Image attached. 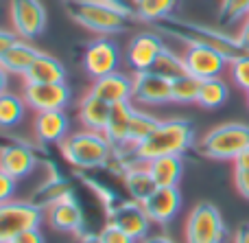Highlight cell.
I'll return each mask as SVG.
<instances>
[{
	"label": "cell",
	"mask_w": 249,
	"mask_h": 243,
	"mask_svg": "<svg viewBox=\"0 0 249 243\" xmlns=\"http://www.w3.org/2000/svg\"><path fill=\"white\" fill-rule=\"evenodd\" d=\"M153 29L160 35H168V37L179 39L186 46H210L214 51H219L223 57H228V61L249 53L241 44L238 35H230L225 31L212 29V26H206V24H197V22L181 20V18L166 16L155 22Z\"/></svg>",
	"instance_id": "obj_1"
},
{
	"label": "cell",
	"mask_w": 249,
	"mask_h": 243,
	"mask_svg": "<svg viewBox=\"0 0 249 243\" xmlns=\"http://www.w3.org/2000/svg\"><path fill=\"white\" fill-rule=\"evenodd\" d=\"M195 145V131L184 118H168L160 121V125L131 149H123L121 153L129 151V158L136 162H149L162 156H184Z\"/></svg>",
	"instance_id": "obj_2"
},
{
	"label": "cell",
	"mask_w": 249,
	"mask_h": 243,
	"mask_svg": "<svg viewBox=\"0 0 249 243\" xmlns=\"http://www.w3.org/2000/svg\"><path fill=\"white\" fill-rule=\"evenodd\" d=\"M59 149L66 162L81 171L107 167L116 156V149L103 131L86 130V127L66 136L59 143Z\"/></svg>",
	"instance_id": "obj_3"
},
{
	"label": "cell",
	"mask_w": 249,
	"mask_h": 243,
	"mask_svg": "<svg viewBox=\"0 0 249 243\" xmlns=\"http://www.w3.org/2000/svg\"><path fill=\"white\" fill-rule=\"evenodd\" d=\"M66 13L83 29L99 35H112L127 31L136 16L105 2V0H64Z\"/></svg>",
	"instance_id": "obj_4"
},
{
	"label": "cell",
	"mask_w": 249,
	"mask_h": 243,
	"mask_svg": "<svg viewBox=\"0 0 249 243\" xmlns=\"http://www.w3.org/2000/svg\"><path fill=\"white\" fill-rule=\"evenodd\" d=\"M249 147L247 123H223L216 125L199 140V151L212 160H232Z\"/></svg>",
	"instance_id": "obj_5"
},
{
	"label": "cell",
	"mask_w": 249,
	"mask_h": 243,
	"mask_svg": "<svg viewBox=\"0 0 249 243\" xmlns=\"http://www.w3.org/2000/svg\"><path fill=\"white\" fill-rule=\"evenodd\" d=\"M184 237L186 243H223L228 230L219 208L210 202H199L188 213Z\"/></svg>",
	"instance_id": "obj_6"
},
{
	"label": "cell",
	"mask_w": 249,
	"mask_h": 243,
	"mask_svg": "<svg viewBox=\"0 0 249 243\" xmlns=\"http://www.w3.org/2000/svg\"><path fill=\"white\" fill-rule=\"evenodd\" d=\"M44 210L33 202L9 200L0 204V243H11L20 232L29 228H39Z\"/></svg>",
	"instance_id": "obj_7"
},
{
	"label": "cell",
	"mask_w": 249,
	"mask_h": 243,
	"mask_svg": "<svg viewBox=\"0 0 249 243\" xmlns=\"http://www.w3.org/2000/svg\"><path fill=\"white\" fill-rule=\"evenodd\" d=\"M140 105H166L173 101L171 79L158 70L133 73V99Z\"/></svg>",
	"instance_id": "obj_8"
},
{
	"label": "cell",
	"mask_w": 249,
	"mask_h": 243,
	"mask_svg": "<svg viewBox=\"0 0 249 243\" xmlns=\"http://www.w3.org/2000/svg\"><path fill=\"white\" fill-rule=\"evenodd\" d=\"M11 24L22 39H35L46 29V9L39 0H11Z\"/></svg>",
	"instance_id": "obj_9"
},
{
	"label": "cell",
	"mask_w": 249,
	"mask_h": 243,
	"mask_svg": "<svg viewBox=\"0 0 249 243\" xmlns=\"http://www.w3.org/2000/svg\"><path fill=\"white\" fill-rule=\"evenodd\" d=\"M107 224H114L121 230H124L129 237H133L140 243L144 237H149V228H151V219L146 215L144 206L136 200H127V202H118L114 208L107 210Z\"/></svg>",
	"instance_id": "obj_10"
},
{
	"label": "cell",
	"mask_w": 249,
	"mask_h": 243,
	"mask_svg": "<svg viewBox=\"0 0 249 243\" xmlns=\"http://www.w3.org/2000/svg\"><path fill=\"white\" fill-rule=\"evenodd\" d=\"M164 42L158 31H144L131 37L127 46V64L131 66L133 73L140 70H153L158 64L160 55L164 53Z\"/></svg>",
	"instance_id": "obj_11"
},
{
	"label": "cell",
	"mask_w": 249,
	"mask_h": 243,
	"mask_svg": "<svg viewBox=\"0 0 249 243\" xmlns=\"http://www.w3.org/2000/svg\"><path fill=\"white\" fill-rule=\"evenodd\" d=\"M184 64L193 77L197 79H214L221 77L223 70L230 66L228 57H223L219 51L210 46H188L184 53Z\"/></svg>",
	"instance_id": "obj_12"
},
{
	"label": "cell",
	"mask_w": 249,
	"mask_h": 243,
	"mask_svg": "<svg viewBox=\"0 0 249 243\" xmlns=\"http://www.w3.org/2000/svg\"><path fill=\"white\" fill-rule=\"evenodd\" d=\"M26 105L35 112H48V110H64L70 101V90L66 81L61 83H26L24 86Z\"/></svg>",
	"instance_id": "obj_13"
},
{
	"label": "cell",
	"mask_w": 249,
	"mask_h": 243,
	"mask_svg": "<svg viewBox=\"0 0 249 243\" xmlns=\"http://www.w3.org/2000/svg\"><path fill=\"white\" fill-rule=\"evenodd\" d=\"M118 61H121L118 46L107 37L94 39V42L86 48V53H83V68L94 79L116 73Z\"/></svg>",
	"instance_id": "obj_14"
},
{
	"label": "cell",
	"mask_w": 249,
	"mask_h": 243,
	"mask_svg": "<svg viewBox=\"0 0 249 243\" xmlns=\"http://www.w3.org/2000/svg\"><path fill=\"white\" fill-rule=\"evenodd\" d=\"M37 151L31 147L29 143L16 138L13 143H9L7 147L0 149V169L4 173H9L11 178L22 180L35 169L37 165Z\"/></svg>",
	"instance_id": "obj_15"
},
{
	"label": "cell",
	"mask_w": 249,
	"mask_h": 243,
	"mask_svg": "<svg viewBox=\"0 0 249 243\" xmlns=\"http://www.w3.org/2000/svg\"><path fill=\"white\" fill-rule=\"evenodd\" d=\"M146 215L153 224H160V226H166L173 219L177 217L181 208V193L177 187H158L144 202Z\"/></svg>",
	"instance_id": "obj_16"
},
{
	"label": "cell",
	"mask_w": 249,
	"mask_h": 243,
	"mask_svg": "<svg viewBox=\"0 0 249 243\" xmlns=\"http://www.w3.org/2000/svg\"><path fill=\"white\" fill-rule=\"evenodd\" d=\"M70 121L64 110H48L37 112L33 118V134L39 145H59L68 136Z\"/></svg>",
	"instance_id": "obj_17"
},
{
	"label": "cell",
	"mask_w": 249,
	"mask_h": 243,
	"mask_svg": "<svg viewBox=\"0 0 249 243\" xmlns=\"http://www.w3.org/2000/svg\"><path fill=\"white\" fill-rule=\"evenodd\" d=\"M90 92L101 96L103 101H107L109 105L124 103V101L133 99V77H127L124 73H118L116 70V73H112V75L94 79Z\"/></svg>",
	"instance_id": "obj_18"
},
{
	"label": "cell",
	"mask_w": 249,
	"mask_h": 243,
	"mask_svg": "<svg viewBox=\"0 0 249 243\" xmlns=\"http://www.w3.org/2000/svg\"><path fill=\"white\" fill-rule=\"evenodd\" d=\"M48 224L59 232L83 235V210L72 195L59 200L48 208Z\"/></svg>",
	"instance_id": "obj_19"
},
{
	"label": "cell",
	"mask_w": 249,
	"mask_h": 243,
	"mask_svg": "<svg viewBox=\"0 0 249 243\" xmlns=\"http://www.w3.org/2000/svg\"><path fill=\"white\" fill-rule=\"evenodd\" d=\"M121 175H123L124 188L129 193V200H136L140 204L158 188L151 171L146 169V162H129Z\"/></svg>",
	"instance_id": "obj_20"
},
{
	"label": "cell",
	"mask_w": 249,
	"mask_h": 243,
	"mask_svg": "<svg viewBox=\"0 0 249 243\" xmlns=\"http://www.w3.org/2000/svg\"><path fill=\"white\" fill-rule=\"evenodd\" d=\"M133 105L131 101H124V103H114L112 112H109V121L105 125L103 134L107 136V140L114 145L116 151L127 149V136H129V123L133 116Z\"/></svg>",
	"instance_id": "obj_21"
},
{
	"label": "cell",
	"mask_w": 249,
	"mask_h": 243,
	"mask_svg": "<svg viewBox=\"0 0 249 243\" xmlns=\"http://www.w3.org/2000/svg\"><path fill=\"white\" fill-rule=\"evenodd\" d=\"M109 112H112V105L92 92H88L79 103V121L83 123L86 130L103 131L109 121Z\"/></svg>",
	"instance_id": "obj_22"
},
{
	"label": "cell",
	"mask_w": 249,
	"mask_h": 243,
	"mask_svg": "<svg viewBox=\"0 0 249 243\" xmlns=\"http://www.w3.org/2000/svg\"><path fill=\"white\" fill-rule=\"evenodd\" d=\"M146 169L151 171L158 187H177L184 175V162L181 156H162L146 162Z\"/></svg>",
	"instance_id": "obj_23"
},
{
	"label": "cell",
	"mask_w": 249,
	"mask_h": 243,
	"mask_svg": "<svg viewBox=\"0 0 249 243\" xmlns=\"http://www.w3.org/2000/svg\"><path fill=\"white\" fill-rule=\"evenodd\" d=\"M24 81L26 83H61L66 81V70L55 57L42 53L33 61V66L26 70Z\"/></svg>",
	"instance_id": "obj_24"
},
{
	"label": "cell",
	"mask_w": 249,
	"mask_h": 243,
	"mask_svg": "<svg viewBox=\"0 0 249 243\" xmlns=\"http://www.w3.org/2000/svg\"><path fill=\"white\" fill-rule=\"evenodd\" d=\"M39 55H42V51L31 46L29 39L20 37L11 48H9V53L4 55V59L0 61V64H2L11 75H22V77H24L26 70L33 66V61L37 59Z\"/></svg>",
	"instance_id": "obj_25"
},
{
	"label": "cell",
	"mask_w": 249,
	"mask_h": 243,
	"mask_svg": "<svg viewBox=\"0 0 249 243\" xmlns=\"http://www.w3.org/2000/svg\"><path fill=\"white\" fill-rule=\"evenodd\" d=\"M68 195H72L70 184L66 182L64 178H59V175H48V180L35 191L31 202H33L35 206H39L42 210H48L53 204H57L59 200H64V197H68Z\"/></svg>",
	"instance_id": "obj_26"
},
{
	"label": "cell",
	"mask_w": 249,
	"mask_h": 243,
	"mask_svg": "<svg viewBox=\"0 0 249 243\" xmlns=\"http://www.w3.org/2000/svg\"><path fill=\"white\" fill-rule=\"evenodd\" d=\"M26 101L24 96L13 94V92H4L0 96V130H9L22 123L26 114Z\"/></svg>",
	"instance_id": "obj_27"
},
{
	"label": "cell",
	"mask_w": 249,
	"mask_h": 243,
	"mask_svg": "<svg viewBox=\"0 0 249 243\" xmlns=\"http://www.w3.org/2000/svg\"><path fill=\"white\" fill-rule=\"evenodd\" d=\"M228 96H230V88L221 77L203 79L201 88H199L197 105H201V108H206V110H216L228 101Z\"/></svg>",
	"instance_id": "obj_28"
},
{
	"label": "cell",
	"mask_w": 249,
	"mask_h": 243,
	"mask_svg": "<svg viewBox=\"0 0 249 243\" xmlns=\"http://www.w3.org/2000/svg\"><path fill=\"white\" fill-rule=\"evenodd\" d=\"M199 88H201V79L193 77L190 73L171 79V96L175 103H197Z\"/></svg>",
	"instance_id": "obj_29"
},
{
	"label": "cell",
	"mask_w": 249,
	"mask_h": 243,
	"mask_svg": "<svg viewBox=\"0 0 249 243\" xmlns=\"http://www.w3.org/2000/svg\"><path fill=\"white\" fill-rule=\"evenodd\" d=\"M160 125V121L155 116H151L149 112H142V110H133L131 123H129V136H127V149L140 145L155 127Z\"/></svg>",
	"instance_id": "obj_30"
},
{
	"label": "cell",
	"mask_w": 249,
	"mask_h": 243,
	"mask_svg": "<svg viewBox=\"0 0 249 243\" xmlns=\"http://www.w3.org/2000/svg\"><path fill=\"white\" fill-rule=\"evenodd\" d=\"M175 4L177 0H136V20L155 24L158 20L171 16Z\"/></svg>",
	"instance_id": "obj_31"
},
{
	"label": "cell",
	"mask_w": 249,
	"mask_h": 243,
	"mask_svg": "<svg viewBox=\"0 0 249 243\" xmlns=\"http://www.w3.org/2000/svg\"><path fill=\"white\" fill-rule=\"evenodd\" d=\"M249 16V0H221L219 4V22L221 24H234L245 20Z\"/></svg>",
	"instance_id": "obj_32"
},
{
	"label": "cell",
	"mask_w": 249,
	"mask_h": 243,
	"mask_svg": "<svg viewBox=\"0 0 249 243\" xmlns=\"http://www.w3.org/2000/svg\"><path fill=\"white\" fill-rule=\"evenodd\" d=\"M153 70L162 73L164 77H168V79L188 73V70H186V64H184V55H177V53H173L171 48H164V53L160 55V59H158V64H155Z\"/></svg>",
	"instance_id": "obj_33"
},
{
	"label": "cell",
	"mask_w": 249,
	"mask_h": 243,
	"mask_svg": "<svg viewBox=\"0 0 249 243\" xmlns=\"http://www.w3.org/2000/svg\"><path fill=\"white\" fill-rule=\"evenodd\" d=\"M230 75H232V81L236 83V88L249 92V53L230 61Z\"/></svg>",
	"instance_id": "obj_34"
},
{
	"label": "cell",
	"mask_w": 249,
	"mask_h": 243,
	"mask_svg": "<svg viewBox=\"0 0 249 243\" xmlns=\"http://www.w3.org/2000/svg\"><path fill=\"white\" fill-rule=\"evenodd\" d=\"M101 237H103L105 243H138L133 237H129L124 230H121L118 226L114 224H107V226L101 230Z\"/></svg>",
	"instance_id": "obj_35"
},
{
	"label": "cell",
	"mask_w": 249,
	"mask_h": 243,
	"mask_svg": "<svg viewBox=\"0 0 249 243\" xmlns=\"http://www.w3.org/2000/svg\"><path fill=\"white\" fill-rule=\"evenodd\" d=\"M13 193H16V178H11L9 173H4L0 169V204L11 200Z\"/></svg>",
	"instance_id": "obj_36"
},
{
	"label": "cell",
	"mask_w": 249,
	"mask_h": 243,
	"mask_svg": "<svg viewBox=\"0 0 249 243\" xmlns=\"http://www.w3.org/2000/svg\"><path fill=\"white\" fill-rule=\"evenodd\" d=\"M20 39V35L16 33V31H4L0 29V61L4 59V55L9 53V48L13 46V44Z\"/></svg>",
	"instance_id": "obj_37"
},
{
	"label": "cell",
	"mask_w": 249,
	"mask_h": 243,
	"mask_svg": "<svg viewBox=\"0 0 249 243\" xmlns=\"http://www.w3.org/2000/svg\"><path fill=\"white\" fill-rule=\"evenodd\" d=\"M234 187L245 200H249V171L234 169Z\"/></svg>",
	"instance_id": "obj_38"
},
{
	"label": "cell",
	"mask_w": 249,
	"mask_h": 243,
	"mask_svg": "<svg viewBox=\"0 0 249 243\" xmlns=\"http://www.w3.org/2000/svg\"><path fill=\"white\" fill-rule=\"evenodd\" d=\"M11 243H44V235L39 232V228H29V230L20 232Z\"/></svg>",
	"instance_id": "obj_39"
},
{
	"label": "cell",
	"mask_w": 249,
	"mask_h": 243,
	"mask_svg": "<svg viewBox=\"0 0 249 243\" xmlns=\"http://www.w3.org/2000/svg\"><path fill=\"white\" fill-rule=\"evenodd\" d=\"M105 2H109V4H114V7L123 9V11L136 16V0H105Z\"/></svg>",
	"instance_id": "obj_40"
},
{
	"label": "cell",
	"mask_w": 249,
	"mask_h": 243,
	"mask_svg": "<svg viewBox=\"0 0 249 243\" xmlns=\"http://www.w3.org/2000/svg\"><path fill=\"white\" fill-rule=\"evenodd\" d=\"M234 169L249 171V147H245L236 158H234Z\"/></svg>",
	"instance_id": "obj_41"
},
{
	"label": "cell",
	"mask_w": 249,
	"mask_h": 243,
	"mask_svg": "<svg viewBox=\"0 0 249 243\" xmlns=\"http://www.w3.org/2000/svg\"><path fill=\"white\" fill-rule=\"evenodd\" d=\"M238 39H241V44L249 51V16L243 20V24H241V29H238Z\"/></svg>",
	"instance_id": "obj_42"
},
{
	"label": "cell",
	"mask_w": 249,
	"mask_h": 243,
	"mask_svg": "<svg viewBox=\"0 0 249 243\" xmlns=\"http://www.w3.org/2000/svg\"><path fill=\"white\" fill-rule=\"evenodd\" d=\"M232 243H249V224H243L241 228H236Z\"/></svg>",
	"instance_id": "obj_43"
},
{
	"label": "cell",
	"mask_w": 249,
	"mask_h": 243,
	"mask_svg": "<svg viewBox=\"0 0 249 243\" xmlns=\"http://www.w3.org/2000/svg\"><path fill=\"white\" fill-rule=\"evenodd\" d=\"M9 70L4 68L2 64H0V96L4 94V92H9Z\"/></svg>",
	"instance_id": "obj_44"
},
{
	"label": "cell",
	"mask_w": 249,
	"mask_h": 243,
	"mask_svg": "<svg viewBox=\"0 0 249 243\" xmlns=\"http://www.w3.org/2000/svg\"><path fill=\"white\" fill-rule=\"evenodd\" d=\"M79 243H105V241L101 237V232H83Z\"/></svg>",
	"instance_id": "obj_45"
},
{
	"label": "cell",
	"mask_w": 249,
	"mask_h": 243,
	"mask_svg": "<svg viewBox=\"0 0 249 243\" xmlns=\"http://www.w3.org/2000/svg\"><path fill=\"white\" fill-rule=\"evenodd\" d=\"M140 243H177V241H173L171 237H166V235H149V237H144Z\"/></svg>",
	"instance_id": "obj_46"
},
{
	"label": "cell",
	"mask_w": 249,
	"mask_h": 243,
	"mask_svg": "<svg viewBox=\"0 0 249 243\" xmlns=\"http://www.w3.org/2000/svg\"><path fill=\"white\" fill-rule=\"evenodd\" d=\"M247 101H249V92H247Z\"/></svg>",
	"instance_id": "obj_47"
}]
</instances>
